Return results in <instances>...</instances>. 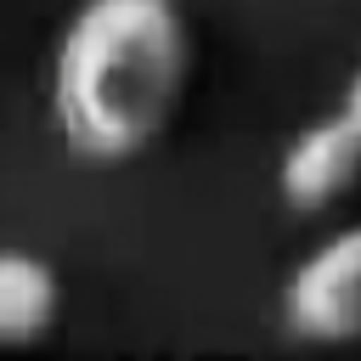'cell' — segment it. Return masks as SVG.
<instances>
[{"label": "cell", "instance_id": "5", "mask_svg": "<svg viewBox=\"0 0 361 361\" xmlns=\"http://www.w3.org/2000/svg\"><path fill=\"white\" fill-rule=\"evenodd\" d=\"M338 107H344V113L361 124V62L350 68V85H344V102H338Z\"/></svg>", "mask_w": 361, "mask_h": 361}, {"label": "cell", "instance_id": "3", "mask_svg": "<svg viewBox=\"0 0 361 361\" xmlns=\"http://www.w3.org/2000/svg\"><path fill=\"white\" fill-rule=\"evenodd\" d=\"M355 186H361V124L344 107L305 124L276 164V192L293 214H327Z\"/></svg>", "mask_w": 361, "mask_h": 361}, {"label": "cell", "instance_id": "1", "mask_svg": "<svg viewBox=\"0 0 361 361\" xmlns=\"http://www.w3.org/2000/svg\"><path fill=\"white\" fill-rule=\"evenodd\" d=\"M192 79L180 0H85L51 51V124L85 164H130L175 124Z\"/></svg>", "mask_w": 361, "mask_h": 361}, {"label": "cell", "instance_id": "2", "mask_svg": "<svg viewBox=\"0 0 361 361\" xmlns=\"http://www.w3.org/2000/svg\"><path fill=\"white\" fill-rule=\"evenodd\" d=\"M282 322L305 344H355L361 338V220L316 243L288 288H282Z\"/></svg>", "mask_w": 361, "mask_h": 361}, {"label": "cell", "instance_id": "4", "mask_svg": "<svg viewBox=\"0 0 361 361\" xmlns=\"http://www.w3.org/2000/svg\"><path fill=\"white\" fill-rule=\"evenodd\" d=\"M62 316V282L51 259L28 248H0V350L39 344Z\"/></svg>", "mask_w": 361, "mask_h": 361}]
</instances>
